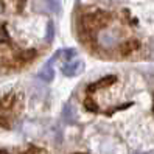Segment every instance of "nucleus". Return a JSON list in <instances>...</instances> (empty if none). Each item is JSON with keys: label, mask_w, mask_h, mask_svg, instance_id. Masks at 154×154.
Here are the masks:
<instances>
[{"label": "nucleus", "mask_w": 154, "mask_h": 154, "mask_svg": "<svg viewBox=\"0 0 154 154\" xmlns=\"http://www.w3.org/2000/svg\"><path fill=\"white\" fill-rule=\"evenodd\" d=\"M83 36L97 55L104 58H123L137 47L132 26L115 13H90L81 20Z\"/></svg>", "instance_id": "obj_1"}, {"label": "nucleus", "mask_w": 154, "mask_h": 154, "mask_svg": "<svg viewBox=\"0 0 154 154\" xmlns=\"http://www.w3.org/2000/svg\"><path fill=\"white\" fill-rule=\"evenodd\" d=\"M126 106L125 87L119 78L107 76L97 81L87 90L86 107L100 114H112Z\"/></svg>", "instance_id": "obj_2"}, {"label": "nucleus", "mask_w": 154, "mask_h": 154, "mask_svg": "<svg viewBox=\"0 0 154 154\" xmlns=\"http://www.w3.org/2000/svg\"><path fill=\"white\" fill-rule=\"evenodd\" d=\"M34 56L33 51H23L8 41H0V66L3 67H20Z\"/></svg>", "instance_id": "obj_3"}, {"label": "nucleus", "mask_w": 154, "mask_h": 154, "mask_svg": "<svg viewBox=\"0 0 154 154\" xmlns=\"http://www.w3.org/2000/svg\"><path fill=\"white\" fill-rule=\"evenodd\" d=\"M81 70H83V61H79L76 58L69 59L67 62H64V66H62V73L66 76H75Z\"/></svg>", "instance_id": "obj_4"}, {"label": "nucleus", "mask_w": 154, "mask_h": 154, "mask_svg": "<svg viewBox=\"0 0 154 154\" xmlns=\"http://www.w3.org/2000/svg\"><path fill=\"white\" fill-rule=\"evenodd\" d=\"M53 61H55V58L50 59L47 64L42 67V70L39 72V75H38V76H39L42 81H47V83H48V81L53 79V75H55V72H53V66H51V64H53Z\"/></svg>", "instance_id": "obj_5"}, {"label": "nucleus", "mask_w": 154, "mask_h": 154, "mask_svg": "<svg viewBox=\"0 0 154 154\" xmlns=\"http://www.w3.org/2000/svg\"><path fill=\"white\" fill-rule=\"evenodd\" d=\"M62 114H64V119H66L67 122H73V112H72V106H70V104H67V106L64 107Z\"/></svg>", "instance_id": "obj_6"}, {"label": "nucleus", "mask_w": 154, "mask_h": 154, "mask_svg": "<svg viewBox=\"0 0 154 154\" xmlns=\"http://www.w3.org/2000/svg\"><path fill=\"white\" fill-rule=\"evenodd\" d=\"M47 5L51 8V11H55V13H58L59 8H61V2H59V0H47Z\"/></svg>", "instance_id": "obj_7"}]
</instances>
